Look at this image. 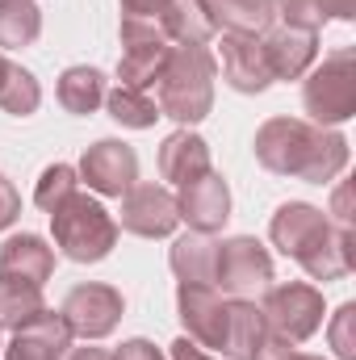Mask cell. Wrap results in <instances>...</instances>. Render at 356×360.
Returning a JSON list of instances; mask_svg holds the SVG:
<instances>
[{
	"mask_svg": "<svg viewBox=\"0 0 356 360\" xmlns=\"http://www.w3.org/2000/svg\"><path fill=\"white\" fill-rule=\"evenodd\" d=\"M113 360H168L155 344H147V340H126L117 352H113Z\"/></svg>",
	"mask_w": 356,
	"mask_h": 360,
	"instance_id": "cell-33",
	"label": "cell"
},
{
	"mask_svg": "<svg viewBox=\"0 0 356 360\" xmlns=\"http://www.w3.org/2000/svg\"><path fill=\"white\" fill-rule=\"evenodd\" d=\"M205 4H210V17L218 30L248 34V38L265 34L276 17V0H205Z\"/></svg>",
	"mask_w": 356,
	"mask_h": 360,
	"instance_id": "cell-20",
	"label": "cell"
},
{
	"mask_svg": "<svg viewBox=\"0 0 356 360\" xmlns=\"http://www.w3.org/2000/svg\"><path fill=\"white\" fill-rule=\"evenodd\" d=\"M21 214V193L13 188V180L0 176V231L4 226H13V218Z\"/></svg>",
	"mask_w": 356,
	"mask_h": 360,
	"instance_id": "cell-31",
	"label": "cell"
},
{
	"mask_svg": "<svg viewBox=\"0 0 356 360\" xmlns=\"http://www.w3.org/2000/svg\"><path fill=\"white\" fill-rule=\"evenodd\" d=\"M260 314H265L268 335H276L285 344H302L323 323V293L306 281L268 285L265 297H260Z\"/></svg>",
	"mask_w": 356,
	"mask_h": 360,
	"instance_id": "cell-6",
	"label": "cell"
},
{
	"mask_svg": "<svg viewBox=\"0 0 356 360\" xmlns=\"http://www.w3.org/2000/svg\"><path fill=\"white\" fill-rule=\"evenodd\" d=\"M59 105L68 113H92L96 105H105V76L89 63L68 68L59 76Z\"/></svg>",
	"mask_w": 356,
	"mask_h": 360,
	"instance_id": "cell-23",
	"label": "cell"
},
{
	"mask_svg": "<svg viewBox=\"0 0 356 360\" xmlns=\"http://www.w3.org/2000/svg\"><path fill=\"white\" fill-rule=\"evenodd\" d=\"M327 340H331V348H336L340 360H356V306L352 302H344L336 310V319L327 327Z\"/></svg>",
	"mask_w": 356,
	"mask_h": 360,
	"instance_id": "cell-29",
	"label": "cell"
},
{
	"mask_svg": "<svg viewBox=\"0 0 356 360\" xmlns=\"http://www.w3.org/2000/svg\"><path fill=\"white\" fill-rule=\"evenodd\" d=\"M8 68H13V59H4V51H0V84H4V76H8Z\"/></svg>",
	"mask_w": 356,
	"mask_h": 360,
	"instance_id": "cell-37",
	"label": "cell"
},
{
	"mask_svg": "<svg viewBox=\"0 0 356 360\" xmlns=\"http://www.w3.org/2000/svg\"><path fill=\"white\" fill-rule=\"evenodd\" d=\"M210 285L222 297H256V293H265L272 285V256L265 252V243H256L252 235L222 239L214 248Z\"/></svg>",
	"mask_w": 356,
	"mask_h": 360,
	"instance_id": "cell-7",
	"label": "cell"
},
{
	"mask_svg": "<svg viewBox=\"0 0 356 360\" xmlns=\"http://www.w3.org/2000/svg\"><path fill=\"white\" fill-rule=\"evenodd\" d=\"M80 176L89 188L105 193V197H122L126 188L139 184V155L130 143H117V139H101L92 143L80 160Z\"/></svg>",
	"mask_w": 356,
	"mask_h": 360,
	"instance_id": "cell-12",
	"label": "cell"
},
{
	"mask_svg": "<svg viewBox=\"0 0 356 360\" xmlns=\"http://www.w3.org/2000/svg\"><path fill=\"white\" fill-rule=\"evenodd\" d=\"M285 25L298 30H323V21H352L356 0H276Z\"/></svg>",
	"mask_w": 356,
	"mask_h": 360,
	"instance_id": "cell-24",
	"label": "cell"
},
{
	"mask_svg": "<svg viewBox=\"0 0 356 360\" xmlns=\"http://www.w3.org/2000/svg\"><path fill=\"white\" fill-rule=\"evenodd\" d=\"M180 222L177 197L164 184H134L122 193V231L139 239H164Z\"/></svg>",
	"mask_w": 356,
	"mask_h": 360,
	"instance_id": "cell-11",
	"label": "cell"
},
{
	"mask_svg": "<svg viewBox=\"0 0 356 360\" xmlns=\"http://www.w3.org/2000/svg\"><path fill=\"white\" fill-rule=\"evenodd\" d=\"M38 105H42V89H38L34 72H25L21 63H13L8 76H4V84H0V109L13 113V117H30Z\"/></svg>",
	"mask_w": 356,
	"mask_h": 360,
	"instance_id": "cell-27",
	"label": "cell"
},
{
	"mask_svg": "<svg viewBox=\"0 0 356 360\" xmlns=\"http://www.w3.org/2000/svg\"><path fill=\"white\" fill-rule=\"evenodd\" d=\"M252 360H323V356H306V352H298L293 344H285V340H276V335H268L265 348L256 352Z\"/></svg>",
	"mask_w": 356,
	"mask_h": 360,
	"instance_id": "cell-30",
	"label": "cell"
},
{
	"mask_svg": "<svg viewBox=\"0 0 356 360\" xmlns=\"http://www.w3.org/2000/svg\"><path fill=\"white\" fill-rule=\"evenodd\" d=\"M302 105L310 113L314 126H336L348 122L356 113V51L340 46L331 51L306 80L302 89Z\"/></svg>",
	"mask_w": 356,
	"mask_h": 360,
	"instance_id": "cell-5",
	"label": "cell"
},
{
	"mask_svg": "<svg viewBox=\"0 0 356 360\" xmlns=\"http://www.w3.org/2000/svg\"><path fill=\"white\" fill-rule=\"evenodd\" d=\"M160 30L168 34V42L180 46H205L218 34L205 0H168V8L160 13Z\"/></svg>",
	"mask_w": 356,
	"mask_h": 360,
	"instance_id": "cell-19",
	"label": "cell"
},
{
	"mask_svg": "<svg viewBox=\"0 0 356 360\" xmlns=\"http://www.w3.org/2000/svg\"><path fill=\"white\" fill-rule=\"evenodd\" d=\"M172 42L160 30V21H139V17H122V63H117V84L122 89L147 92L164 63L172 59Z\"/></svg>",
	"mask_w": 356,
	"mask_h": 360,
	"instance_id": "cell-8",
	"label": "cell"
},
{
	"mask_svg": "<svg viewBox=\"0 0 356 360\" xmlns=\"http://www.w3.org/2000/svg\"><path fill=\"white\" fill-rule=\"evenodd\" d=\"M42 34L38 0H0V51L30 46Z\"/></svg>",
	"mask_w": 356,
	"mask_h": 360,
	"instance_id": "cell-25",
	"label": "cell"
},
{
	"mask_svg": "<svg viewBox=\"0 0 356 360\" xmlns=\"http://www.w3.org/2000/svg\"><path fill=\"white\" fill-rule=\"evenodd\" d=\"M42 310H46V302H42V289L38 285L0 276V331H17V327L34 323Z\"/></svg>",
	"mask_w": 356,
	"mask_h": 360,
	"instance_id": "cell-22",
	"label": "cell"
},
{
	"mask_svg": "<svg viewBox=\"0 0 356 360\" xmlns=\"http://www.w3.org/2000/svg\"><path fill=\"white\" fill-rule=\"evenodd\" d=\"M168 360H218L210 348H201L197 340H189V335H180L177 344H172V352H168Z\"/></svg>",
	"mask_w": 356,
	"mask_h": 360,
	"instance_id": "cell-34",
	"label": "cell"
},
{
	"mask_svg": "<svg viewBox=\"0 0 356 360\" xmlns=\"http://www.w3.org/2000/svg\"><path fill=\"white\" fill-rule=\"evenodd\" d=\"M51 226H55L59 252L68 260H76V264L105 260L113 252V243H117V222L109 218V210L101 201H92L89 193H80V188L51 210Z\"/></svg>",
	"mask_w": 356,
	"mask_h": 360,
	"instance_id": "cell-4",
	"label": "cell"
},
{
	"mask_svg": "<svg viewBox=\"0 0 356 360\" xmlns=\"http://www.w3.org/2000/svg\"><path fill=\"white\" fill-rule=\"evenodd\" d=\"M105 109H109L113 122H122V126H130V130H147V126H155V117H160V109H155V101H151L147 92L122 89V84L113 92H105Z\"/></svg>",
	"mask_w": 356,
	"mask_h": 360,
	"instance_id": "cell-26",
	"label": "cell"
},
{
	"mask_svg": "<svg viewBox=\"0 0 356 360\" xmlns=\"http://www.w3.org/2000/svg\"><path fill=\"white\" fill-rule=\"evenodd\" d=\"M214 76H218V63L205 46H177L172 59L164 63L160 80L151 84L155 89V109L160 117H172L180 126H193L210 113L214 105Z\"/></svg>",
	"mask_w": 356,
	"mask_h": 360,
	"instance_id": "cell-3",
	"label": "cell"
},
{
	"mask_svg": "<svg viewBox=\"0 0 356 360\" xmlns=\"http://www.w3.org/2000/svg\"><path fill=\"white\" fill-rule=\"evenodd\" d=\"M68 360H113V352H105V348H76V352H68Z\"/></svg>",
	"mask_w": 356,
	"mask_h": 360,
	"instance_id": "cell-36",
	"label": "cell"
},
{
	"mask_svg": "<svg viewBox=\"0 0 356 360\" xmlns=\"http://www.w3.org/2000/svg\"><path fill=\"white\" fill-rule=\"evenodd\" d=\"M256 160L276 176L327 184L348 168V139L302 117H268L256 130Z\"/></svg>",
	"mask_w": 356,
	"mask_h": 360,
	"instance_id": "cell-1",
	"label": "cell"
},
{
	"mask_svg": "<svg viewBox=\"0 0 356 360\" xmlns=\"http://www.w3.org/2000/svg\"><path fill=\"white\" fill-rule=\"evenodd\" d=\"M268 235H272V243H276L289 260H298L314 281H340V276H348L352 264H356L352 231L331 226L327 214L314 210V205H306V201H285V205L272 214Z\"/></svg>",
	"mask_w": 356,
	"mask_h": 360,
	"instance_id": "cell-2",
	"label": "cell"
},
{
	"mask_svg": "<svg viewBox=\"0 0 356 360\" xmlns=\"http://www.w3.org/2000/svg\"><path fill=\"white\" fill-rule=\"evenodd\" d=\"M76 188H80V180H76V168H72V164H51V168L42 172V180H38V188H34V205L51 214V210H55L59 201H68Z\"/></svg>",
	"mask_w": 356,
	"mask_h": 360,
	"instance_id": "cell-28",
	"label": "cell"
},
{
	"mask_svg": "<svg viewBox=\"0 0 356 360\" xmlns=\"http://www.w3.org/2000/svg\"><path fill=\"white\" fill-rule=\"evenodd\" d=\"M222 80L235 92H265L272 84L260 34L256 38H248V34H227L222 38Z\"/></svg>",
	"mask_w": 356,
	"mask_h": 360,
	"instance_id": "cell-15",
	"label": "cell"
},
{
	"mask_svg": "<svg viewBox=\"0 0 356 360\" xmlns=\"http://www.w3.org/2000/svg\"><path fill=\"white\" fill-rule=\"evenodd\" d=\"M122 310H126V302H122V293H117L113 285L89 281V285H76V289L63 297L59 319L68 323L72 335H80V340H101V335H109V331L117 327Z\"/></svg>",
	"mask_w": 356,
	"mask_h": 360,
	"instance_id": "cell-9",
	"label": "cell"
},
{
	"mask_svg": "<svg viewBox=\"0 0 356 360\" xmlns=\"http://www.w3.org/2000/svg\"><path fill=\"white\" fill-rule=\"evenodd\" d=\"M205 172H214V164H210V147H205L201 134H193L184 126V130L164 139V147H160V176L168 184H189V180L205 176Z\"/></svg>",
	"mask_w": 356,
	"mask_h": 360,
	"instance_id": "cell-18",
	"label": "cell"
},
{
	"mask_svg": "<svg viewBox=\"0 0 356 360\" xmlns=\"http://www.w3.org/2000/svg\"><path fill=\"white\" fill-rule=\"evenodd\" d=\"M177 314L189 331L210 352H222L227 344V319H231V297H222L214 285H180L177 289Z\"/></svg>",
	"mask_w": 356,
	"mask_h": 360,
	"instance_id": "cell-10",
	"label": "cell"
},
{
	"mask_svg": "<svg viewBox=\"0 0 356 360\" xmlns=\"http://www.w3.org/2000/svg\"><path fill=\"white\" fill-rule=\"evenodd\" d=\"M122 17H139V21H160V13L168 8V0H117Z\"/></svg>",
	"mask_w": 356,
	"mask_h": 360,
	"instance_id": "cell-32",
	"label": "cell"
},
{
	"mask_svg": "<svg viewBox=\"0 0 356 360\" xmlns=\"http://www.w3.org/2000/svg\"><path fill=\"white\" fill-rule=\"evenodd\" d=\"M214 248H218V239H210V235H180L177 243H172V252H168V264L177 272L180 285H210V272H214Z\"/></svg>",
	"mask_w": 356,
	"mask_h": 360,
	"instance_id": "cell-21",
	"label": "cell"
},
{
	"mask_svg": "<svg viewBox=\"0 0 356 360\" xmlns=\"http://www.w3.org/2000/svg\"><path fill=\"white\" fill-rule=\"evenodd\" d=\"M72 348V331L59 314L42 310L34 323L17 327L13 331V344H8V360H68Z\"/></svg>",
	"mask_w": 356,
	"mask_h": 360,
	"instance_id": "cell-16",
	"label": "cell"
},
{
	"mask_svg": "<svg viewBox=\"0 0 356 360\" xmlns=\"http://www.w3.org/2000/svg\"><path fill=\"white\" fill-rule=\"evenodd\" d=\"M260 46H265L272 80H298V76L310 72V63L319 55V34L298 30V25H276V30L260 34Z\"/></svg>",
	"mask_w": 356,
	"mask_h": 360,
	"instance_id": "cell-14",
	"label": "cell"
},
{
	"mask_svg": "<svg viewBox=\"0 0 356 360\" xmlns=\"http://www.w3.org/2000/svg\"><path fill=\"white\" fill-rule=\"evenodd\" d=\"M55 272V248H46L42 235H13L4 239L0 248V276H13V281H25V285H46Z\"/></svg>",
	"mask_w": 356,
	"mask_h": 360,
	"instance_id": "cell-17",
	"label": "cell"
},
{
	"mask_svg": "<svg viewBox=\"0 0 356 360\" xmlns=\"http://www.w3.org/2000/svg\"><path fill=\"white\" fill-rule=\"evenodd\" d=\"M336 226L352 231V184H340L336 188Z\"/></svg>",
	"mask_w": 356,
	"mask_h": 360,
	"instance_id": "cell-35",
	"label": "cell"
},
{
	"mask_svg": "<svg viewBox=\"0 0 356 360\" xmlns=\"http://www.w3.org/2000/svg\"><path fill=\"white\" fill-rule=\"evenodd\" d=\"M177 214L197 231V235H214L227 226L231 218V188L218 172H205V176L180 184V197H177Z\"/></svg>",
	"mask_w": 356,
	"mask_h": 360,
	"instance_id": "cell-13",
	"label": "cell"
}]
</instances>
